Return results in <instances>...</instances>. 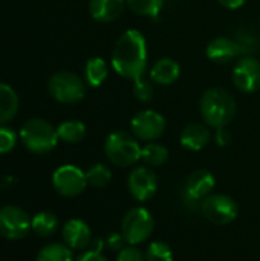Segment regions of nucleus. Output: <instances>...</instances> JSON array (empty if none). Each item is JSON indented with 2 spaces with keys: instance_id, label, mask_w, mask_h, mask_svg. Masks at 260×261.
I'll return each instance as SVG.
<instances>
[{
  "instance_id": "f257e3e1",
  "label": "nucleus",
  "mask_w": 260,
  "mask_h": 261,
  "mask_svg": "<svg viewBox=\"0 0 260 261\" xmlns=\"http://www.w3.org/2000/svg\"><path fill=\"white\" fill-rule=\"evenodd\" d=\"M112 66L120 76L136 81L143 78L147 66V46L144 35L136 29H127L115 43Z\"/></svg>"
},
{
  "instance_id": "f03ea898",
  "label": "nucleus",
  "mask_w": 260,
  "mask_h": 261,
  "mask_svg": "<svg viewBox=\"0 0 260 261\" xmlns=\"http://www.w3.org/2000/svg\"><path fill=\"white\" fill-rule=\"evenodd\" d=\"M201 115L213 128L227 127L236 116V101L225 89H208L201 98Z\"/></svg>"
},
{
  "instance_id": "7ed1b4c3",
  "label": "nucleus",
  "mask_w": 260,
  "mask_h": 261,
  "mask_svg": "<svg viewBox=\"0 0 260 261\" xmlns=\"http://www.w3.org/2000/svg\"><path fill=\"white\" fill-rule=\"evenodd\" d=\"M20 141L28 151L46 154L57 147L60 138L52 124L41 118H32L23 124L20 130Z\"/></svg>"
},
{
  "instance_id": "20e7f679",
  "label": "nucleus",
  "mask_w": 260,
  "mask_h": 261,
  "mask_svg": "<svg viewBox=\"0 0 260 261\" xmlns=\"http://www.w3.org/2000/svg\"><path fill=\"white\" fill-rule=\"evenodd\" d=\"M143 147L138 142V138L132 133L116 130L112 132L104 142V153L107 159L116 167H132L141 161Z\"/></svg>"
},
{
  "instance_id": "39448f33",
  "label": "nucleus",
  "mask_w": 260,
  "mask_h": 261,
  "mask_svg": "<svg viewBox=\"0 0 260 261\" xmlns=\"http://www.w3.org/2000/svg\"><path fill=\"white\" fill-rule=\"evenodd\" d=\"M49 95L61 104H75L84 98L86 86L84 81L69 70L55 72L48 81Z\"/></svg>"
},
{
  "instance_id": "423d86ee",
  "label": "nucleus",
  "mask_w": 260,
  "mask_h": 261,
  "mask_svg": "<svg viewBox=\"0 0 260 261\" xmlns=\"http://www.w3.org/2000/svg\"><path fill=\"white\" fill-rule=\"evenodd\" d=\"M155 229V220L149 210L143 206L132 208L121 222V234L129 245L144 243Z\"/></svg>"
},
{
  "instance_id": "0eeeda50",
  "label": "nucleus",
  "mask_w": 260,
  "mask_h": 261,
  "mask_svg": "<svg viewBox=\"0 0 260 261\" xmlns=\"http://www.w3.org/2000/svg\"><path fill=\"white\" fill-rule=\"evenodd\" d=\"M201 213L210 223L225 226L236 220L239 208L233 197L221 193H211L201 202Z\"/></svg>"
},
{
  "instance_id": "6e6552de",
  "label": "nucleus",
  "mask_w": 260,
  "mask_h": 261,
  "mask_svg": "<svg viewBox=\"0 0 260 261\" xmlns=\"http://www.w3.org/2000/svg\"><path fill=\"white\" fill-rule=\"evenodd\" d=\"M215 176L204 168L195 170L185 182L182 200L188 210H201V202L215 190Z\"/></svg>"
},
{
  "instance_id": "1a4fd4ad",
  "label": "nucleus",
  "mask_w": 260,
  "mask_h": 261,
  "mask_svg": "<svg viewBox=\"0 0 260 261\" xmlns=\"http://www.w3.org/2000/svg\"><path fill=\"white\" fill-rule=\"evenodd\" d=\"M52 187L60 196L64 197L80 196L87 187L86 173L81 168L70 164L61 165L52 174Z\"/></svg>"
},
{
  "instance_id": "9d476101",
  "label": "nucleus",
  "mask_w": 260,
  "mask_h": 261,
  "mask_svg": "<svg viewBox=\"0 0 260 261\" xmlns=\"http://www.w3.org/2000/svg\"><path fill=\"white\" fill-rule=\"evenodd\" d=\"M31 231V217L18 206L0 208V236L8 240H20Z\"/></svg>"
},
{
  "instance_id": "9b49d317",
  "label": "nucleus",
  "mask_w": 260,
  "mask_h": 261,
  "mask_svg": "<svg viewBox=\"0 0 260 261\" xmlns=\"http://www.w3.org/2000/svg\"><path fill=\"white\" fill-rule=\"evenodd\" d=\"M166 125H167L166 118L155 110H143L136 113L130 122L132 133L138 139L147 141V142H152L161 138L162 133L166 132Z\"/></svg>"
},
{
  "instance_id": "f8f14e48",
  "label": "nucleus",
  "mask_w": 260,
  "mask_h": 261,
  "mask_svg": "<svg viewBox=\"0 0 260 261\" xmlns=\"http://www.w3.org/2000/svg\"><path fill=\"white\" fill-rule=\"evenodd\" d=\"M127 188L133 199L138 202H147L158 191V177L150 167H136L129 174Z\"/></svg>"
},
{
  "instance_id": "ddd939ff",
  "label": "nucleus",
  "mask_w": 260,
  "mask_h": 261,
  "mask_svg": "<svg viewBox=\"0 0 260 261\" xmlns=\"http://www.w3.org/2000/svg\"><path fill=\"white\" fill-rule=\"evenodd\" d=\"M233 81L244 93H253L260 87V61L254 57L241 58L233 69Z\"/></svg>"
},
{
  "instance_id": "4468645a",
  "label": "nucleus",
  "mask_w": 260,
  "mask_h": 261,
  "mask_svg": "<svg viewBox=\"0 0 260 261\" xmlns=\"http://www.w3.org/2000/svg\"><path fill=\"white\" fill-rule=\"evenodd\" d=\"M64 243L75 251H83L92 243V232L86 222L80 219H70L64 223L61 231Z\"/></svg>"
},
{
  "instance_id": "2eb2a0df",
  "label": "nucleus",
  "mask_w": 260,
  "mask_h": 261,
  "mask_svg": "<svg viewBox=\"0 0 260 261\" xmlns=\"http://www.w3.org/2000/svg\"><path fill=\"white\" fill-rule=\"evenodd\" d=\"M242 46L227 37H218L207 46V57L216 63H228L242 52Z\"/></svg>"
},
{
  "instance_id": "dca6fc26",
  "label": "nucleus",
  "mask_w": 260,
  "mask_h": 261,
  "mask_svg": "<svg viewBox=\"0 0 260 261\" xmlns=\"http://www.w3.org/2000/svg\"><path fill=\"white\" fill-rule=\"evenodd\" d=\"M126 8V0H90L89 12L101 23H110L116 20Z\"/></svg>"
},
{
  "instance_id": "f3484780",
  "label": "nucleus",
  "mask_w": 260,
  "mask_h": 261,
  "mask_svg": "<svg viewBox=\"0 0 260 261\" xmlns=\"http://www.w3.org/2000/svg\"><path fill=\"white\" fill-rule=\"evenodd\" d=\"M211 139V133L207 125L204 124H188L182 132H181V144L182 147L192 150V151H201L208 145Z\"/></svg>"
},
{
  "instance_id": "a211bd4d",
  "label": "nucleus",
  "mask_w": 260,
  "mask_h": 261,
  "mask_svg": "<svg viewBox=\"0 0 260 261\" xmlns=\"http://www.w3.org/2000/svg\"><path fill=\"white\" fill-rule=\"evenodd\" d=\"M179 73H181V67L175 60L161 58L153 64V67L150 70V78L156 84L169 86L179 78Z\"/></svg>"
},
{
  "instance_id": "6ab92c4d",
  "label": "nucleus",
  "mask_w": 260,
  "mask_h": 261,
  "mask_svg": "<svg viewBox=\"0 0 260 261\" xmlns=\"http://www.w3.org/2000/svg\"><path fill=\"white\" fill-rule=\"evenodd\" d=\"M20 99L17 92L5 83H0V125L12 121L17 115Z\"/></svg>"
},
{
  "instance_id": "aec40b11",
  "label": "nucleus",
  "mask_w": 260,
  "mask_h": 261,
  "mask_svg": "<svg viewBox=\"0 0 260 261\" xmlns=\"http://www.w3.org/2000/svg\"><path fill=\"white\" fill-rule=\"evenodd\" d=\"M58 228V219L51 211H40L31 219V229L40 237H51Z\"/></svg>"
},
{
  "instance_id": "412c9836",
  "label": "nucleus",
  "mask_w": 260,
  "mask_h": 261,
  "mask_svg": "<svg viewBox=\"0 0 260 261\" xmlns=\"http://www.w3.org/2000/svg\"><path fill=\"white\" fill-rule=\"evenodd\" d=\"M107 73H109V67L103 58L93 57L86 63L84 75H86V81L89 86H92V87L101 86L104 83V80L107 78Z\"/></svg>"
},
{
  "instance_id": "4be33fe9",
  "label": "nucleus",
  "mask_w": 260,
  "mask_h": 261,
  "mask_svg": "<svg viewBox=\"0 0 260 261\" xmlns=\"http://www.w3.org/2000/svg\"><path fill=\"white\" fill-rule=\"evenodd\" d=\"M57 133L60 141L67 144H78L86 136V125L81 121H64L57 127Z\"/></svg>"
},
{
  "instance_id": "5701e85b",
  "label": "nucleus",
  "mask_w": 260,
  "mask_h": 261,
  "mask_svg": "<svg viewBox=\"0 0 260 261\" xmlns=\"http://www.w3.org/2000/svg\"><path fill=\"white\" fill-rule=\"evenodd\" d=\"M35 261H74V254L66 243H49L40 249Z\"/></svg>"
},
{
  "instance_id": "b1692460",
  "label": "nucleus",
  "mask_w": 260,
  "mask_h": 261,
  "mask_svg": "<svg viewBox=\"0 0 260 261\" xmlns=\"http://www.w3.org/2000/svg\"><path fill=\"white\" fill-rule=\"evenodd\" d=\"M169 159V150L156 142H149L141 150V161L146 167H161Z\"/></svg>"
},
{
  "instance_id": "393cba45",
  "label": "nucleus",
  "mask_w": 260,
  "mask_h": 261,
  "mask_svg": "<svg viewBox=\"0 0 260 261\" xmlns=\"http://www.w3.org/2000/svg\"><path fill=\"white\" fill-rule=\"evenodd\" d=\"M86 179H87V185L93 188H104L112 180V171L104 164H95L86 171Z\"/></svg>"
},
{
  "instance_id": "a878e982",
  "label": "nucleus",
  "mask_w": 260,
  "mask_h": 261,
  "mask_svg": "<svg viewBox=\"0 0 260 261\" xmlns=\"http://www.w3.org/2000/svg\"><path fill=\"white\" fill-rule=\"evenodd\" d=\"M126 5L136 14L155 17L164 6V0H126Z\"/></svg>"
},
{
  "instance_id": "bb28decb",
  "label": "nucleus",
  "mask_w": 260,
  "mask_h": 261,
  "mask_svg": "<svg viewBox=\"0 0 260 261\" xmlns=\"http://www.w3.org/2000/svg\"><path fill=\"white\" fill-rule=\"evenodd\" d=\"M146 261H173V252L167 243L155 240L146 249Z\"/></svg>"
},
{
  "instance_id": "cd10ccee",
  "label": "nucleus",
  "mask_w": 260,
  "mask_h": 261,
  "mask_svg": "<svg viewBox=\"0 0 260 261\" xmlns=\"http://www.w3.org/2000/svg\"><path fill=\"white\" fill-rule=\"evenodd\" d=\"M17 145V135L14 130L0 125V154H6Z\"/></svg>"
},
{
  "instance_id": "c85d7f7f",
  "label": "nucleus",
  "mask_w": 260,
  "mask_h": 261,
  "mask_svg": "<svg viewBox=\"0 0 260 261\" xmlns=\"http://www.w3.org/2000/svg\"><path fill=\"white\" fill-rule=\"evenodd\" d=\"M133 83H135L133 84V95L136 96V99L141 101V102L152 101V98H153V87H152V84L149 81L143 80V78H139V80H136Z\"/></svg>"
},
{
  "instance_id": "c756f323",
  "label": "nucleus",
  "mask_w": 260,
  "mask_h": 261,
  "mask_svg": "<svg viewBox=\"0 0 260 261\" xmlns=\"http://www.w3.org/2000/svg\"><path fill=\"white\" fill-rule=\"evenodd\" d=\"M116 261H146V254H143L136 246L129 245L118 252Z\"/></svg>"
},
{
  "instance_id": "7c9ffc66",
  "label": "nucleus",
  "mask_w": 260,
  "mask_h": 261,
  "mask_svg": "<svg viewBox=\"0 0 260 261\" xmlns=\"http://www.w3.org/2000/svg\"><path fill=\"white\" fill-rule=\"evenodd\" d=\"M124 243H126V240H124V237H123V234L120 232H115V234H110L107 239H106V246L110 249V251H116V252H120L123 248H124Z\"/></svg>"
},
{
  "instance_id": "2f4dec72",
  "label": "nucleus",
  "mask_w": 260,
  "mask_h": 261,
  "mask_svg": "<svg viewBox=\"0 0 260 261\" xmlns=\"http://www.w3.org/2000/svg\"><path fill=\"white\" fill-rule=\"evenodd\" d=\"M215 141L219 147H227L231 144V133L227 130V127H221V128H216V133H215Z\"/></svg>"
},
{
  "instance_id": "473e14b6",
  "label": "nucleus",
  "mask_w": 260,
  "mask_h": 261,
  "mask_svg": "<svg viewBox=\"0 0 260 261\" xmlns=\"http://www.w3.org/2000/svg\"><path fill=\"white\" fill-rule=\"evenodd\" d=\"M75 261H109L101 252H98V251H93V249H90V251H86V252H83L78 258Z\"/></svg>"
},
{
  "instance_id": "72a5a7b5",
  "label": "nucleus",
  "mask_w": 260,
  "mask_h": 261,
  "mask_svg": "<svg viewBox=\"0 0 260 261\" xmlns=\"http://www.w3.org/2000/svg\"><path fill=\"white\" fill-rule=\"evenodd\" d=\"M219 3L227 9H238L245 3V0H219Z\"/></svg>"
}]
</instances>
